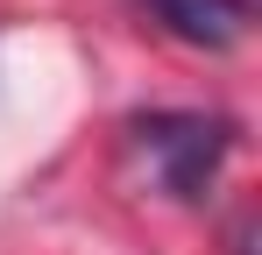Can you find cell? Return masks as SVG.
<instances>
[{
  "instance_id": "cell-1",
  "label": "cell",
  "mask_w": 262,
  "mask_h": 255,
  "mask_svg": "<svg viewBox=\"0 0 262 255\" xmlns=\"http://www.w3.org/2000/svg\"><path fill=\"white\" fill-rule=\"evenodd\" d=\"M135 142H142L149 170L163 177V192L184 199V206H199L241 135H234L227 114H142L135 121Z\"/></svg>"
},
{
  "instance_id": "cell-2",
  "label": "cell",
  "mask_w": 262,
  "mask_h": 255,
  "mask_svg": "<svg viewBox=\"0 0 262 255\" xmlns=\"http://www.w3.org/2000/svg\"><path fill=\"white\" fill-rule=\"evenodd\" d=\"M156 29H170L177 42H199V50H227V42L248 36L255 7L248 0H142Z\"/></svg>"
}]
</instances>
